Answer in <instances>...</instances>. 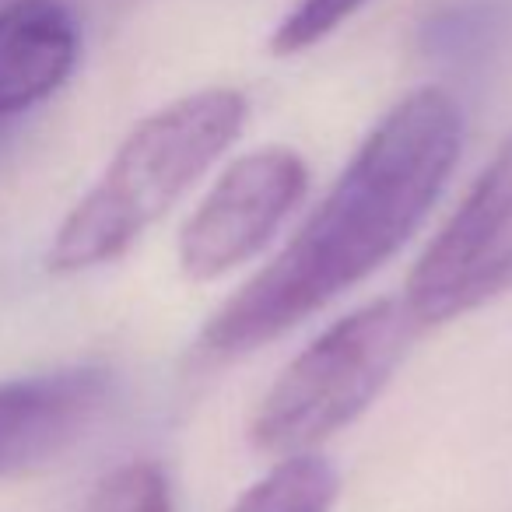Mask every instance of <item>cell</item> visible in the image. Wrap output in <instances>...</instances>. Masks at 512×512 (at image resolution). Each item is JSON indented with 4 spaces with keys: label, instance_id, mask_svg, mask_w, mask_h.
<instances>
[{
    "label": "cell",
    "instance_id": "obj_1",
    "mask_svg": "<svg viewBox=\"0 0 512 512\" xmlns=\"http://www.w3.org/2000/svg\"><path fill=\"white\" fill-rule=\"evenodd\" d=\"M460 148L463 113L446 88L404 95L285 249L204 323L197 355L204 362L253 355L376 274L425 225Z\"/></svg>",
    "mask_w": 512,
    "mask_h": 512
},
{
    "label": "cell",
    "instance_id": "obj_2",
    "mask_svg": "<svg viewBox=\"0 0 512 512\" xmlns=\"http://www.w3.org/2000/svg\"><path fill=\"white\" fill-rule=\"evenodd\" d=\"M246 116L249 102L235 88H204L144 116L60 221L46 249L50 274L67 278L120 260L232 148Z\"/></svg>",
    "mask_w": 512,
    "mask_h": 512
},
{
    "label": "cell",
    "instance_id": "obj_3",
    "mask_svg": "<svg viewBox=\"0 0 512 512\" xmlns=\"http://www.w3.org/2000/svg\"><path fill=\"white\" fill-rule=\"evenodd\" d=\"M418 330L404 299H376L337 320L281 369L256 404L249 442L278 460L313 453L376 404Z\"/></svg>",
    "mask_w": 512,
    "mask_h": 512
},
{
    "label": "cell",
    "instance_id": "obj_4",
    "mask_svg": "<svg viewBox=\"0 0 512 512\" xmlns=\"http://www.w3.org/2000/svg\"><path fill=\"white\" fill-rule=\"evenodd\" d=\"M512 292V137L418 256L404 306L418 327H442Z\"/></svg>",
    "mask_w": 512,
    "mask_h": 512
},
{
    "label": "cell",
    "instance_id": "obj_5",
    "mask_svg": "<svg viewBox=\"0 0 512 512\" xmlns=\"http://www.w3.org/2000/svg\"><path fill=\"white\" fill-rule=\"evenodd\" d=\"M309 190L292 148H256L235 158L179 232V267L190 281H218L253 260Z\"/></svg>",
    "mask_w": 512,
    "mask_h": 512
},
{
    "label": "cell",
    "instance_id": "obj_6",
    "mask_svg": "<svg viewBox=\"0 0 512 512\" xmlns=\"http://www.w3.org/2000/svg\"><path fill=\"white\" fill-rule=\"evenodd\" d=\"M116 379L102 365L0 383V477L29 474L74 449L109 411Z\"/></svg>",
    "mask_w": 512,
    "mask_h": 512
},
{
    "label": "cell",
    "instance_id": "obj_7",
    "mask_svg": "<svg viewBox=\"0 0 512 512\" xmlns=\"http://www.w3.org/2000/svg\"><path fill=\"white\" fill-rule=\"evenodd\" d=\"M81 32L60 0H8L0 8V120L50 99L74 74Z\"/></svg>",
    "mask_w": 512,
    "mask_h": 512
},
{
    "label": "cell",
    "instance_id": "obj_8",
    "mask_svg": "<svg viewBox=\"0 0 512 512\" xmlns=\"http://www.w3.org/2000/svg\"><path fill=\"white\" fill-rule=\"evenodd\" d=\"M341 477L323 456H285L267 470L228 512H330Z\"/></svg>",
    "mask_w": 512,
    "mask_h": 512
},
{
    "label": "cell",
    "instance_id": "obj_9",
    "mask_svg": "<svg viewBox=\"0 0 512 512\" xmlns=\"http://www.w3.org/2000/svg\"><path fill=\"white\" fill-rule=\"evenodd\" d=\"M81 512H172V484L158 463L134 460L99 481Z\"/></svg>",
    "mask_w": 512,
    "mask_h": 512
},
{
    "label": "cell",
    "instance_id": "obj_10",
    "mask_svg": "<svg viewBox=\"0 0 512 512\" xmlns=\"http://www.w3.org/2000/svg\"><path fill=\"white\" fill-rule=\"evenodd\" d=\"M365 8V0H299L271 36V50L278 57L313 50L327 36H334L348 18Z\"/></svg>",
    "mask_w": 512,
    "mask_h": 512
},
{
    "label": "cell",
    "instance_id": "obj_11",
    "mask_svg": "<svg viewBox=\"0 0 512 512\" xmlns=\"http://www.w3.org/2000/svg\"><path fill=\"white\" fill-rule=\"evenodd\" d=\"M502 25V4L498 0H460L449 4L428 22V36L439 50H467L491 36Z\"/></svg>",
    "mask_w": 512,
    "mask_h": 512
}]
</instances>
